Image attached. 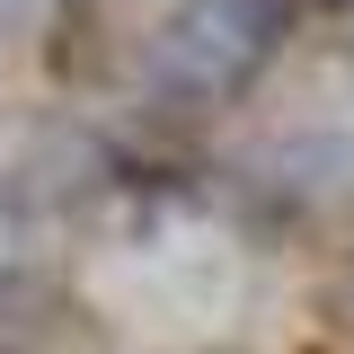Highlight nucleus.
<instances>
[{
	"instance_id": "obj_1",
	"label": "nucleus",
	"mask_w": 354,
	"mask_h": 354,
	"mask_svg": "<svg viewBox=\"0 0 354 354\" xmlns=\"http://www.w3.org/2000/svg\"><path fill=\"white\" fill-rule=\"evenodd\" d=\"M292 27V0H177L169 18L151 27V53L142 71L160 97H186V106H221L274 62V44Z\"/></svg>"
},
{
	"instance_id": "obj_2",
	"label": "nucleus",
	"mask_w": 354,
	"mask_h": 354,
	"mask_svg": "<svg viewBox=\"0 0 354 354\" xmlns=\"http://www.w3.org/2000/svg\"><path fill=\"white\" fill-rule=\"evenodd\" d=\"M53 0H0V27H18V18H44Z\"/></svg>"
}]
</instances>
